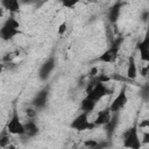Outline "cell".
<instances>
[{"mask_svg":"<svg viewBox=\"0 0 149 149\" xmlns=\"http://www.w3.org/2000/svg\"><path fill=\"white\" fill-rule=\"evenodd\" d=\"M49 94H50V87L49 86H44L42 90H40L33 98L31 100V105L37 109V111H42L47 107L48 105V100H49Z\"/></svg>","mask_w":149,"mask_h":149,"instance_id":"8","label":"cell"},{"mask_svg":"<svg viewBox=\"0 0 149 149\" xmlns=\"http://www.w3.org/2000/svg\"><path fill=\"white\" fill-rule=\"evenodd\" d=\"M1 5L9 13H19L21 7V0H1Z\"/></svg>","mask_w":149,"mask_h":149,"instance_id":"17","label":"cell"},{"mask_svg":"<svg viewBox=\"0 0 149 149\" xmlns=\"http://www.w3.org/2000/svg\"><path fill=\"white\" fill-rule=\"evenodd\" d=\"M128 97H127V88L126 86H122V88L119 91L118 95L113 99V101L109 105V109L112 113H120L127 105Z\"/></svg>","mask_w":149,"mask_h":149,"instance_id":"7","label":"cell"},{"mask_svg":"<svg viewBox=\"0 0 149 149\" xmlns=\"http://www.w3.org/2000/svg\"><path fill=\"white\" fill-rule=\"evenodd\" d=\"M87 2H91V3H97L98 2V0H86Z\"/></svg>","mask_w":149,"mask_h":149,"instance_id":"28","label":"cell"},{"mask_svg":"<svg viewBox=\"0 0 149 149\" xmlns=\"http://www.w3.org/2000/svg\"><path fill=\"white\" fill-rule=\"evenodd\" d=\"M142 144H149V132H144L142 135Z\"/></svg>","mask_w":149,"mask_h":149,"instance_id":"24","label":"cell"},{"mask_svg":"<svg viewBox=\"0 0 149 149\" xmlns=\"http://www.w3.org/2000/svg\"><path fill=\"white\" fill-rule=\"evenodd\" d=\"M34 2V0H21V3H31Z\"/></svg>","mask_w":149,"mask_h":149,"instance_id":"27","label":"cell"},{"mask_svg":"<svg viewBox=\"0 0 149 149\" xmlns=\"http://www.w3.org/2000/svg\"><path fill=\"white\" fill-rule=\"evenodd\" d=\"M94 127H95V123L88 121V113H86V112H81L80 114H78L70 123V128L77 130V132L93 129Z\"/></svg>","mask_w":149,"mask_h":149,"instance_id":"4","label":"cell"},{"mask_svg":"<svg viewBox=\"0 0 149 149\" xmlns=\"http://www.w3.org/2000/svg\"><path fill=\"white\" fill-rule=\"evenodd\" d=\"M6 128L7 130L12 134V135H19V136H22L26 134V130H24V123L21 122L20 120V116H19V113L14 108L13 111V114H12V118L9 119V121L7 122L6 125Z\"/></svg>","mask_w":149,"mask_h":149,"instance_id":"5","label":"cell"},{"mask_svg":"<svg viewBox=\"0 0 149 149\" xmlns=\"http://www.w3.org/2000/svg\"><path fill=\"white\" fill-rule=\"evenodd\" d=\"M123 37L122 36H119L116 38H114L112 41V43L109 44V47L97 58L98 62H101V63H107V64H112L114 63L118 57H119V54H120V48L123 43Z\"/></svg>","mask_w":149,"mask_h":149,"instance_id":"1","label":"cell"},{"mask_svg":"<svg viewBox=\"0 0 149 149\" xmlns=\"http://www.w3.org/2000/svg\"><path fill=\"white\" fill-rule=\"evenodd\" d=\"M36 111H37V109H36L34 106H33V107H28V108L26 109V114H27L28 119H35L36 115H37Z\"/></svg>","mask_w":149,"mask_h":149,"instance_id":"21","label":"cell"},{"mask_svg":"<svg viewBox=\"0 0 149 149\" xmlns=\"http://www.w3.org/2000/svg\"><path fill=\"white\" fill-rule=\"evenodd\" d=\"M141 19H142L143 21H147V20L149 19V10H144V12L141 14Z\"/></svg>","mask_w":149,"mask_h":149,"instance_id":"26","label":"cell"},{"mask_svg":"<svg viewBox=\"0 0 149 149\" xmlns=\"http://www.w3.org/2000/svg\"><path fill=\"white\" fill-rule=\"evenodd\" d=\"M136 49L140 54V57L143 62L149 63V28H147L146 34L142 38V41L137 42Z\"/></svg>","mask_w":149,"mask_h":149,"instance_id":"10","label":"cell"},{"mask_svg":"<svg viewBox=\"0 0 149 149\" xmlns=\"http://www.w3.org/2000/svg\"><path fill=\"white\" fill-rule=\"evenodd\" d=\"M56 66V58L54 56H50L38 69V78L42 81H47L51 74V72L55 70Z\"/></svg>","mask_w":149,"mask_h":149,"instance_id":"9","label":"cell"},{"mask_svg":"<svg viewBox=\"0 0 149 149\" xmlns=\"http://www.w3.org/2000/svg\"><path fill=\"white\" fill-rule=\"evenodd\" d=\"M97 100H94V99H92L91 97H88V95H85V98L84 99H81V101H80V111L81 112H86V113H91V112H93V109L95 108V106H97Z\"/></svg>","mask_w":149,"mask_h":149,"instance_id":"16","label":"cell"},{"mask_svg":"<svg viewBox=\"0 0 149 149\" xmlns=\"http://www.w3.org/2000/svg\"><path fill=\"white\" fill-rule=\"evenodd\" d=\"M140 128H149V119H144L139 123Z\"/></svg>","mask_w":149,"mask_h":149,"instance_id":"25","label":"cell"},{"mask_svg":"<svg viewBox=\"0 0 149 149\" xmlns=\"http://www.w3.org/2000/svg\"><path fill=\"white\" fill-rule=\"evenodd\" d=\"M123 7V2L122 1H116L115 3H113L108 10H107V21L109 24H115L121 15V10Z\"/></svg>","mask_w":149,"mask_h":149,"instance_id":"11","label":"cell"},{"mask_svg":"<svg viewBox=\"0 0 149 149\" xmlns=\"http://www.w3.org/2000/svg\"><path fill=\"white\" fill-rule=\"evenodd\" d=\"M80 0H59L61 5L64 7V8H69V9H72L74 8L78 3H79Z\"/></svg>","mask_w":149,"mask_h":149,"instance_id":"20","label":"cell"},{"mask_svg":"<svg viewBox=\"0 0 149 149\" xmlns=\"http://www.w3.org/2000/svg\"><path fill=\"white\" fill-rule=\"evenodd\" d=\"M66 29H68V23H66V21H64V22H62V23L58 26V29H57L58 35H59V36L64 35L65 31H66Z\"/></svg>","mask_w":149,"mask_h":149,"instance_id":"23","label":"cell"},{"mask_svg":"<svg viewBox=\"0 0 149 149\" xmlns=\"http://www.w3.org/2000/svg\"><path fill=\"white\" fill-rule=\"evenodd\" d=\"M99 143L97 140H86L84 142V146L87 148H99Z\"/></svg>","mask_w":149,"mask_h":149,"instance_id":"22","label":"cell"},{"mask_svg":"<svg viewBox=\"0 0 149 149\" xmlns=\"http://www.w3.org/2000/svg\"><path fill=\"white\" fill-rule=\"evenodd\" d=\"M111 93V90L106 86V84L104 81H99L93 86L86 87V95L91 97L92 99L99 101L101 98L108 95Z\"/></svg>","mask_w":149,"mask_h":149,"instance_id":"6","label":"cell"},{"mask_svg":"<svg viewBox=\"0 0 149 149\" xmlns=\"http://www.w3.org/2000/svg\"><path fill=\"white\" fill-rule=\"evenodd\" d=\"M24 130H26L24 135L27 137H35L40 133V128L34 119H28V121L24 123Z\"/></svg>","mask_w":149,"mask_h":149,"instance_id":"15","label":"cell"},{"mask_svg":"<svg viewBox=\"0 0 149 149\" xmlns=\"http://www.w3.org/2000/svg\"><path fill=\"white\" fill-rule=\"evenodd\" d=\"M112 118V112L109 109V106L99 111L97 116H95V120H94V123L95 126H105Z\"/></svg>","mask_w":149,"mask_h":149,"instance_id":"13","label":"cell"},{"mask_svg":"<svg viewBox=\"0 0 149 149\" xmlns=\"http://www.w3.org/2000/svg\"><path fill=\"white\" fill-rule=\"evenodd\" d=\"M20 34V22L14 17H8L0 28V37L2 41H10Z\"/></svg>","mask_w":149,"mask_h":149,"instance_id":"2","label":"cell"},{"mask_svg":"<svg viewBox=\"0 0 149 149\" xmlns=\"http://www.w3.org/2000/svg\"><path fill=\"white\" fill-rule=\"evenodd\" d=\"M139 95L143 101H149V83H146L140 87Z\"/></svg>","mask_w":149,"mask_h":149,"instance_id":"19","label":"cell"},{"mask_svg":"<svg viewBox=\"0 0 149 149\" xmlns=\"http://www.w3.org/2000/svg\"><path fill=\"white\" fill-rule=\"evenodd\" d=\"M126 74H127V78L130 80H135L137 77V66H136V61H135L134 55H130L128 57Z\"/></svg>","mask_w":149,"mask_h":149,"instance_id":"14","label":"cell"},{"mask_svg":"<svg viewBox=\"0 0 149 149\" xmlns=\"http://www.w3.org/2000/svg\"><path fill=\"white\" fill-rule=\"evenodd\" d=\"M119 118H120V113H112V118L111 120L104 126L105 128V133L107 135V139H112V136L114 135L116 128H118V125H119Z\"/></svg>","mask_w":149,"mask_h":149,"instance_id":"12","label":"cell"},{"mask_svg":"<svg viewBox=\"0 0 149 149\" xmlns=\"http://www.w3.org/2000/svg\"><path fill=\"white\" fill-rule=\"evenodd\" d=\"M123 147L130 149H140L142 147V141L139 137V125H134L123 133Z\"/></svg>","mask_w":149,"mask_h":149,"instance_id":"3","label":"cell"},{"mask_svg":"<svg viewBox=\"0 0 149 149\" xmlns=\"http://www.w3.org/2000/svg\"><path fill=\"white\" fill-rule=\"evenodd\" d=\"M9 142H10V133L7 130V128H5L0 134V147L1 148L8 147Z\"/></svg>","mask_w":149,"mask_h":149,"instance_id":"18","label":"cell"}]
</instances>
